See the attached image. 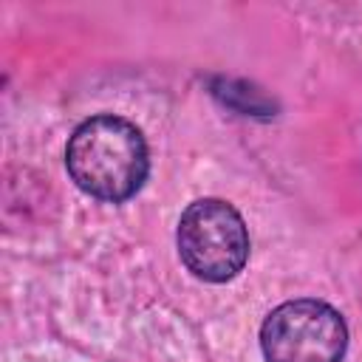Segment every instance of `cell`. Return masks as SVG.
<instances>
[{"instance_id": "cell-1", "label": "cell", "mask_w": 362, "mask_h": 362, "mask_svg": "<svg viewBox=\"0 0 362 362\" xmlns=\"http://www.w3.org/2000/svg\"><path fill=\"white\" fill-rule=\"evenodd\" d=\"M65 164L76 187L88 195L124 201L147 178V144L141 130L127 119L93 116L74 130Z\"/></svg>"}, {"instance_id": "cell-2", "label": "cell", "mask_w": 362, "mask_h": 362, "mask_svg": "<svg viewBox=\"0 0 362 362\" xmlns=\"http://www.w3.org/2000/svg\"><path fill=\"white\" fill-rule=\"evenodd\" d=\"M178 255L201 280H232L249 257V232L243 218L221 198H201L189 204L178 221Z\"/></svg>"}, {"instance_id": "cell-3", "label": "cell", "mask_w": 362, "mask_h": 362, "mask_svg": "<svg viewBox=\"0 0 362 362\" xmlns=\"http://www.w3.org/2000/svg\"><path fill=\"white\" fill-rule=\"evenodd\" d=\"M260 348L266 362H342L348 328L328 303L291 300L266 317Z\"/></svg>"}]
</instances>
